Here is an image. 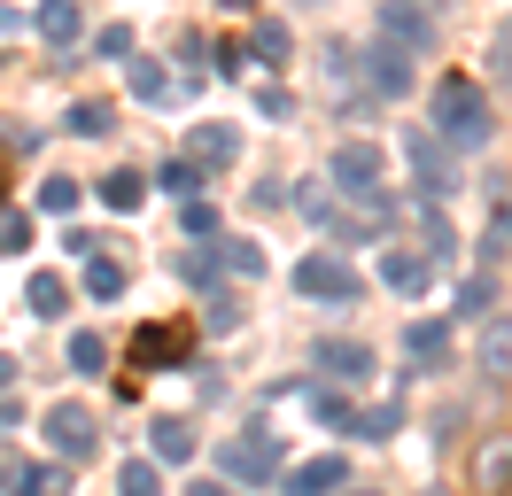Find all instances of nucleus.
<instances>
[{
    "instance_id": "6e6552de",
    "label": "nucleus",
    "mask_w": 512,
    "mask_h": 496,
    "mask_svg": "<svg viewBox=\"0 0 512 496\" xmlns=\"http://www.w3.org/2000/svg\"><path fill=\"white\" fill-rule=\"evenodd\" d=\"M218 465L233 473V481H256V489L288 473V465H280V442H272V434H256V442H225V450H218Z\"/></svg>"
},
{
    "instance_id": "4c0bfd02",
    "label": "nucleus",
    "mask_w": 512,
    "mask_h": 496,
    "mask_svg": "<svg viewBox=\"0 0 512 496\" xmlns=\"http://www.w3.org/2000/svg\"><path fill=\"white\" fill-rule=\"evenodd\" d=\"M140 357H148V365H163V357H179V334H163V326H148V334H140Z\"/></svg>"
},
{
    "instance_id": "9b49d317",
    "label": "nucleus",
    "mask_w": 512,
    "mask_h": 496,
    "mask_svg": "<svg viewBox=\"0 0 512 496\" xmlns=\"http://www.w3.org/2000/svg\"><path fill=\"white\" fill-rule=\"evenodd\" d=\"M280 489L288 496H334V489H350V465L342 458H303V465L280 473Z\"/></svg>"
},
{
    "instance_id": "dca6fc26",
    "label": "nucleus",
    "mask_w": 512,
    "mask_h": 496,
    "mask_svg": "<svg viewBox=\"0 0 512 496\" xmlns=\"http://www.w3.org/2000/svg\"><path fill=\"white\" fill-rule=\"evenodd\" d=\"M39 39H47V47H78V31H86V8H78V0H39Z\"/></svg>"
},
{
    "instance_id": "412c9836",
    "label": "nucleus",
    "mask_w": 512,
    "mask_h": 496,
    "mask_svg": "<svg viewBox=\"0 0 512 496\" xmlns=\"http://www.w3.org/2000/svg\"><path fill=\"white\" fill-rule=\"evenodd\" d=\"M505 481H512V442H505V434H497V442L481 450V465H474V489H481V496H497V489H505Z\"/></svg>"
},
{
    "instance_id": "6ab92c4d",
    "label": "nucleus",
    "mask_w": 512,
    "mask_h": 496,
    "mask_svg": "<svg viewBox=\"0 0 512 496\" xmlns=\"http://www.w3.org/2000/svg\"><path fill=\"white\" fill-rule=\"evenodd\" d=\"M24 303H32L39 318H63V310H70V279L63 272H32V279H24Z\"/></svg>"
},
{
    "instance_id": "cd10ccee",
    "label": "nucleus",
    "mask_w": 512,
    "mask_h": 496,
    "mask_svg": "<svg viewBox=\"0 0 512 496\" xmlns=\"http://www.w3.org/2000/svg\"><path fill=\"white\" fill-rule=\"evenodd\" d=\"M218 256H225V272H233V279H264V248H256V241H218Z\"/></svg>"
},
{
    "instance_id": "f3484780",
    "label": "nucleus",
    "mask_w": 512,
    "mask_h": 496,
    "mask_svg": "<svg viewBox=\"0 0 512 496\" xmlns=\"http://www.w3.org/2000/svg\"><path fill=\"white\" fill-rule=\"evenodd\" d=\"M148 458L156 465H187L194 458V427L187 419H156V427H148Z\"/></svg>"
},
{
    "instance_id": "a19ab883",
    "label": "nucleus",
    "mask_w": 512,
    "mask_h": 496,
    "mask_svg": "<svg viewBox=\"0 0 512 496\" xmlns=\"http://www.w3.org/2000/svg\"><path fill=\"white\" fill-rule=\"evenodd\" d=\"M8 388H16V357L0 349V396H8Z\"/></svg>"
},
{
    "instance_id": "bb28decb",
    "label": "nucleus",
    "mask_w": 512,
    "mask_h": 496,
    "mask_svg": "<svg viewBox=\"0 0 512 496\" xmlns=\"http://www.w3.org/2000/svg\"><path fill=\"white\" fill-rule=\"evenodd\" d=\"M489 310H497V279L474 272L466 287H458V318H489Z\"/></svg>"
},
{
    "instance_id": "aec40b11",
    "label": "nucleus",
    "mask_w": 512,
    "mask_h": 496,
    "mask_svg": "<svg viewBox=\"0 0 512 496\" xmlns=\"http://www.w3.org/2000/svg\"><path fill=\"white\" fill-rule=\"evenodd\" d=\"M70 132H78V140H109V132H117V109H109V101H70Z\"/></svg>"
},
{
    "instance_id": "f8f14e48",
    "label": "nucleus",
    "mask_w": 512,
    "mask_h": 496,
    "mask_svg": "<svg viewBox=\"0 0 512 496\" xmlns=\"http://www.w3.org/2000/svg\"><path fill=\"white\" fill-rule=\"evenodd\" d=\"M474 365H481V380H497V388L512 380V318H481Z\"/></svg>"
},
{
    "instance_id": "f704fd0d",
    "label": "nucleus",
    "mask_w": 512,
    "mask_h": 496,
    "mask_svg": "<svg viewBox=\"0 0 512 496\" xmlns=\"http://www.w3.org/2000/svg\"><path fill=\"white\" fill-rule=\"evenodd\" d=\"M505 248H512V210L497 202V210H489V233H481V256H505Z\"/></svg>"
},
{
    "instance_id": "e433bc0d",
    "label": "nucleus",
    "mask_w": 512,
    "mask_h": 496,
    "mask_svg": "<svg viewBox=\"0 0 512 496\" xmlns=\"http://www.w3.org/2000/svg\"><path fill=\"white\" fill-rule=\"evenodd\" d=\"M94 55H101V62H125V55H132V24H109V31L94 39Z\"/></svg>"
},
{
    "instance_id": "4be33fe9",
    "label": "nucleus",
    "mask_w": 512,
    "mask_h": 496,
    "mask_svg": "<svg viewBox=\"0 0 512 496\" xmlns=\"http://www.w3.org/2000/svg\"><path fill=\"white\" fill-rule=\"evenodd\" d=\"M311 419H319V427H334V434H350V427H357V403L342 396V388H311Z\"/></svg>"
},
{
    "instance_id": "1a4fd4ad",
    "label": "nucleus",
    "mask_w": 512,
    "mask_h": 496,
    "mask_svg": "<svg viewBox=\"0 0 512 496\" xmlns=\"http://www.w3.org/2000/svg\"><path fill=\"white\" fill-rule=\"evenodd\" d=\"M0 489H8V496H70V465H24V458H0Z\"/></svg>"
},
{
    "instance_id": "393cba45",
    "label": "nucleus",
    "mask_w": 512,
    "mask_h": 496,
    "mask_svg": "<svg viewBox=\"0 0 512 496\" xmlns=\"http://www.w3.org/2000/svg\"><path fill=\"white\" fill-rule=\"evenodd\" d=\"M288 24H280V16H256V31H249V55H264V62H288Z\"/></svg>"
},
{
    "instance_id": "79ce46f5",
    "label": "nucleus",
    "mask_w": 512,
    "mask_h": 496,
    "mask_svg": "<svg viewBox=\"0 0 512 496\" xmlns=\"http://www.w3.org/2000/svg\"><path fill=\"white\" fill-rule=\"evenodd\" d=\"M187 496H233V489H225V481H194Z\"/></svg>"
},
{
    "instance_id": "ea45409f",
    "label": "nucleus",
    "mask_w": 512,
    "mask_h": 496,
    "mask_svg": "<svg viewBox=\"0 0 512 496\" xmlns=\"http://www.w3.org/2000/svg\"><path fill=\"white\" fill-rule=\"evenodd\" d=\"M233 326H241V310H233V303L218 295V303H210V334H233Z\"/></svg>"
},
{
    "instance_id": "37998d69",
    "label": "nucleus",
    "mask_w": 512,
    "mask_h": 496,
    "mask_svg": "<svg viewBox=\"0 0 512 496\" xmlns=\"http://www.w3.org/2000/svg\"><path fill=\"white\" fill-rule=\"evenodd\" d=\"M342 496H381V489H342Z\"/></svg>"
},
{
    "instance_id": "c9c22d12",
    "label": "nucleus",
    "mask_w": 512,
    "mask_h": 496,
    "mask_svg": "<svg viewBox=\"0 0 512 496\" xmlns=\"http://www.w3.org/2000/svg\"><path fill=\"white\" fill-rule=\"evenodd\" d=\"M24 241H32V217H24V210H0V256H16Z\"/></svg>"
},
{
    "instance_id": "5701e85b",
    "label": "nucleus",
    "mask_w": 512,
    "mask_h": 496,
    "mask_svg": "<svg viewBox=\"0 0 512 496\" xmlns=\"http://www.w3.org/2000/svg\"><path fill=\"white\" fill-rule=\"evenodd\" d=\"M117 496H163V465L156 458H125L117 465Z\"/></svg>"
},
{
    "instance_id": "f257e3e1",
    "label": "nucleus",
    "mask_w": 512,
    "mask_h": 496,
    "mask_svg": "<svg viewBox=\"0 0 512 496\" xmlns=\"http://www.w3.org/2000/svg\"><path fill=\"white\" fill-rule=\"evenodd\" d=\"M489 132H497L489 93H481L474 78H443V86H435V140H443L450 155H481Z\"/></svg>"
},
{
    "instance_id": "a878e982",
    "label": "nucleus",
    "mask_w": 512,
    "mask_h": 496,
    "mask_svg": "<svg viewBox=\"0 0 512 496\" xmlns=\"http://www.w3.org/2000/svg\"><path fill=\"white\" fill-rule=\"evenodd\" d=\"M179 279H187V287H218V279H225L218 241H210V248H194V256H179Z\"/></svg>"
},
{
    "instance_id": "9d476101",
    "label": "nucleus",
    "mask_w": 512,
    "mask_h": 496,
    "mask_svg": "<svg viewBox=\"0 0 512 496\" xmlns=\"http://www.w3.org/2000/svg\"><path fill=\"white\" fill-rule=\"evenodd\" d=\"M233 155H241V132H233V124H194V132H187V163L202 171V179L225 171Z\"/></svg>"
},
{
    "instance_id": "a211bd4d",
    "label": "nucleus",
    "mask_w": 512,
    "mask_h": 496,
    "mask_svg": "<svg viewBox=\"0 0 512 496\" xmlns=\"http://www.w3.org/2000/svg\"><path fill=\"white\" fill-rule=\"evenodd\" d=\"M94 194H101V210L132 217V210H140V202H148V179H140V171H109V179H101Z\"/></svg>"
},
{
    "instance_id": "ddd939ff",
    "label": "nucleus",
    "mask_w": 512,
    "mask_h": 496,
    "mask_svg": "<svg viewBox=\"0 0 512 496\" xmlns=\"http://www.w3.org/2000/svg\"><path fill=\"white\" fill-rule=\"evenodd\" d=\"M311 372H326V380H365V372H373V349H365V341H319V349H311Z\"/></svg>"
},
{
    "instance_id": "473e14b6",
    "label": "nucleus",
    "mask_w": 512,
    "mask_h": 496,
    "mask_svg": "<svg viewBox=\"0 0 512 496\" xmlns=\"http://www.w3.org/2000/svg\"><path fill=\"white\" fill-rule=\"evenodd\" d=\"M70 365L101 372V365H109V341H101V334H70Z\"/></svg>"
},
{
    "instance_id": "58836bf2",
    "label": "nucleus",
    "mask_w": 512,
    "mask_h": 496,
    "mask_svg": "<svg viewBox=\"0 0 512 496\" xmlns=\"http://www.w3.org/2000/svg\"><path fill=\"white\" fill-rule=\"evenodd\" d=\"M288 109H295V101H288L280 86H264V93H256V117H288Z\"/></svg>"
},
{
    "instance_id": "7ed1b4c3",
    "label": "nucleus",
    "mask_w": 512,
    "mask_h": 496,
    "mask_svg": "<svg viewBox=\"0 0 512 496\" xmlns=\"http://www.w3.org/2000/svg\"><path fill=\"white\" fill-rule=\"evenodd\" d=\"M381 39H396L404 55H435L443 47V0H381Z\"/></svg>"
},
{
    "instance_id": "39448f33",
    "label": "nucleus",
    "mask_w": 512,
    "mask_h": 496,
    "mask_svg": "<svg viewBox=\"0 0 512 496\" xmlns=\"http://www.w3.org/2000/svg\"><path fill=\"white\" fill-rule=\"evenodd\" d=\"M39 434L55 442V458H63V465H86L101 450V427H94L86 403H47V411H39Z\"/></svg>"
},
{
    "instance_id": "4468645a",
    "label": "nucleus",
    "mask_w": 512,
    "mask_h": 496,
    "mask_svg": "<svg viewBox=\"0 0 512 496\" xmlns=\"http://www.w3.org/2000/svg\"><path fill=\"white\" fill-rule=\"evenodd\" d=\"M427 279H435L427 248H381V287H396V295H419Z\"/></svg>"
},
{
    "instance_id": "423d86ee",
    "label": "nucleus",
    "mask_w": 512,
    "mask_h": 496,
    "mask_svg": "<svg viewBox=\"0 0 512 496\" xmlns=\"http://www.w3.org/2000/svg\"><path fill=\"white\" fill-rule=\"evenodd\" d=\"M404 155H412V194H419V202H443L450 186H458V179H450V148L427 132V124L404 132Z\"/></svg>"
},
{
    "instance_id": "b1692460",
    "label": "nucleus",
    "mask_w": 512,
    "mask_h": 496,
    "mask_svg": "<svg viewBox=\"0 0 512 496\" xmlns=\"http://www.w3.org/2000/svg\"><path fill=\"white\" fill-rule=\"evenodd\" d=\"M86 295H94V303H117V295H125V264H117V256H86Z\"/></svg>"
},
{
    "instance_id": "7c9ffc66",
    "label": "nucleus",
    "mask_w": 512,
    "mask_h": 496,
    "mask_svg": "<svg viewBox=\"0 0 512 496\" xmlns=\"http://www.w3.org/2000/svg\"><path fill=\"white\" fill-rule=\"evenodd\" d=\"M125 70H132V93H140V101H171V78H163L156 62H140V55H132Z\"/></svg>"
},
{
    "instance_id": "0eeeda50",
    "label": "nucleus",
    "mask_w": 512,
    "mask_h": 496,
    "mask_svg": "<svg viewBox=\"0 0 512 496\" xmlns=\"http://www.w3.org/2000/svg\"><path fill=\"white\" fill-rule=\"evenodd\" d=\"M412 62H419V55H404L396 39H381V31H373V47H365V86L381 93V101H404V93L419 86Z\"/></svg>"
},
{
    "instance_id": "20e7f679",
    "label": "nucleus",
    "mask_w": 512,
    "mask_h": 496,
    "mask_svg": "<svg viewBox=\"0 0 512 496\" xmlns=\"http://www.w3.org/2000/svg\"><path fill=\"white\" fill-rule=\"evenodd\" d=\"M295 295H311V303H357V295H365V279L350 272V264H342V256H334V248H311V256H303V264H295Z\"/></svg>"
},
{
    "instance_id": "c85d7f7f",
    "label": "nucleus",
    "mask_w": 512,
    "mask_h": 496,
    "mask_svg": "<svg viewBox=\"0 0 512 496\" xmlns=\"http://www.w3.org/2000/svg\"><path fill=\"white\" fill-rule=\"evenodd\" d=\"M78 202H86V186H78V179H39V210L70 217V210H78Z\"/></svg>"
},
{
    "instance_id": "72a5a7b5",
    "label": "nucleus",
    "mask_w": 512,
    "mask_h": 496,
    "mask_svg": "<svg viewBox=\"0 0 512 496\" xmlns=\"http://www.w3.org/2000/svg\"><path fill=\"white\" fill-rule=\"evenodd\" d=\"M179 225H187V241H210V233H218V210H210V202L194 194L187 210H179Z\"/></svg>"
},
{
    "instance_id": "2f4dec72",
    "label": "nucleus",
    "mask_w": 512,
    "mask_h": 496,
    "mask_svg": "<svg viewBox=\"0 0 512 496\" xmlns=\"http://www.w3.org/2000/svg\"><path fill=\"white\" fill-rule=\"evenodd\" d=\"M156 186H163V194H187V202H194V186H202V171H194L187 155H171V163L156 171Z\"/></svg>"
},
{
    "instance_id": "c756f323",
    "label": "nucleus",
    "mask_w": 512,
    "mask_h": 496,
    "mask_svg": "<svg viewBox=\"0 0 512 496\" xmlns=\"http://www.w3.org/2000/svg\"><path fill=\"white\" fill-rule=\"evenodd\" d=\"M396 427H404V411H396V403H381V411H357V442H388V434H396Z\"/></svg>"
},
{
    "instance_id": "2eb2a0df",
    "label": "nucleus",
    "mask_w": 512,
    "mask_h": 496,
    "mask_svg": "<svg viewBox=\"0 0 512 496\" xmlns=\"http://www.w3.org/2000/svg\"><path fill=\"white\" fill-rule=\"evenodd\" d=\"M404 357H412L419 372H443V365H450V326H435V318H412V326H404Z\"/></svg>"
},
{
    "instance_id": "f03ea898",
    "label": "nucleus",
    "mask_w": 512,
    "mask_h": 496,
    "mask_svg": "<svg viewBox=\"0 0 512 496\" xmlns=\"http://www.w3.org/2000/svg\"><path fill=\"white\" fill-rule=\"evenodd\" d=\"M326 186H334L342 202H357V210H373L381 225L396 217V194H388V155L373 148V140H350V148H334V163H326Z\"/></svg>"
}]
</instances>
